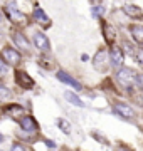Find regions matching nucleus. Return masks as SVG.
<instances>
[{"instance_id": "f257e3e1", "label": "nucleus", "mask_w": 143, "mask_h": 151, "mask_svg": "<svg viewBox=\"0 0 143 151\" xmlns=\"http://www.w3.org/2000/svg\"><path fill=\"white\" fill-rule=\"evenodd\" d=\"M5 14H7V17L10 19L12 24L20 25V27H25V25H27V17H25L24 12H20L19 9H17L15 4H7L5 5Z\"/></svg>"}, {"instance_id": "f03ea898", "label": "nucleus", "mask_w": 143, "mask_h": 151, "mask_svg": "<svg viewBox=\"0 0 143 151\" xmlns=\"http://www.w3.org/2000/svg\"><path fill=\"white\" fill-rule=\"evenodd\" d=\"M0 60L9 65H19L20 64V52H17L12 47H4L0 52Z\"/></svg>"}, {"instance_id": "7ed1b4c3", "label": "nucleus", "mask_w": 143, "mask_h": 151, "mask_svg": "<svg viewBox=\"0 0 143 151\" xmlns=\"http://www.w3.org/2000/svg\"><path fill=\"white\" fill-rule=\"evenodd\" d=\"M116 79H118V82H120L121 86H125V87H131L133 84H136V74H135V70L133 69H121V70H118Z\"/></svg>"}, {"instance_id": "20e7f679", "label": "nucleus", "mask_w": 143, "mask_h": 151, "mask_svg": "<svg viewBox=\"0 0 143 151\" xmlns=\"http://www.w3.org/2000/svg\"><path fill=\"white\" fill-rule=\"evenodd\" d=\"M108 60H110V54L106 52V50H98L96 52V55H94L93 59V65L96 70H106V67H108Z\"/></svg>"}, {"instance_id": "39448f33", "label": "nucleus", "mask_w": 143, "mask_h": 151, "mask_svg": "<svg viewBox=\"0 0 143 151\" xmlns=\"http://www.w3.org/2000/svg\"><path fill=\"white\" fill-rule=\"evenodd\" d=\"M113 109H115V113H116V114H120L121 118H125V119L135 118V109H133L131 106L125 104V103H115Z\"/></svg>"}, {"instance_id": "423d86ee", "label": "nucleus", "mask_w": 143, "mask_h": 151, "mask_svg": "<svg viewBox=\"0 0 143 151\" xmlns=\"http://www.w3.org/2000/svg\"><path fill=\"white\" fill-rule=\"evenodd\" d=\"M123 62H125L123 52H121L118 47H111V50H110V64L113 65V67H121Z\"/></svg>"}, {"instance_id": "0eeeda50", "label": "nucleus", "mask_w": 143, "mask_h": 151, "mask_svg": "<svg viewBox=\"0 0 143 151\" xmlns=\"http://www.w3.org/2000/svg\"><path fill=\"white\" fill-rule=\"evenodd\" d=\"M4 111H5V114L9 118L15 119V121H20V119L24 118V108L19 106V104H10V106H7Z\"/></svg>"}, {"instance_id": "6e6552de", "label": "nucleus", "mask_w": 143, "mask_h": 151, "mask_svg": "<svg viewBox=\"0 0 143 151\" xmlns=\"http://www.w3.org/2000/svg\"><path fill=\"white\" fill-rule=\"evenodd\" d=\"M34 45L37 49H40V50H44V52H47L51 49V44H49V39L46 37L42 32H35L34 34Z\"/></svg>"}, {"instance_id": "1a4fd4ad", "label": "nucleus", "mask_w": 143, "mask_h": 151, "mask_svg": "<svg viewBox=\"0 0 143 151\" xmlns=\"http://www.w3.org/2000/svg\"><path fill=\"white\" fill-rule=\"evenodd\" d=\"M123 47H125V50H126L128 55H131L138 64L143 65V49H135L130 42H125V44H123Z\"/></svg>"}, {"instance_id": "9d476101", "label": "nucleus", "mask_w": 143, "mask_h": 151, "mask_svg": "<svg viewBox=\"0 0 143 151\" xmlns=\"http://www.w3.org/2000/svg\"><path fill=\"white\" fill-rule=\"evenodd\" d=\"M15 81H17V84L20 87H24V89H30V87L34 86V81L30 79V76L22 72V70H17L15 72Z\"/></svg>"}, {"instance_id": "9b49d317", "label": "nucleus", "mask_w": 143, "mask_h": 151, "mask_svg": "<svg viewBox=\"0 0 143 151\" xmlns=\"http://www.w3.org/2000/svg\"><path fill=\"white\" fill-rule=\"evenodd\" d=\"M14 42H15V45L22 52H29L30 50V44H29V40L25 39V35L22 32H14Z\"/></svg>"}, {"instance_id": "f8f14e48", "label": "nucleus", "mask_w": 143, "mask_h": 151, "mask_svg": "<svg viewBox=\"0 0 143 151\" xmlns=\"http://www.w3.org/2000/svg\"><path fill=\"white\" fill-rule=\"evenodd\" d=\"M123 12H125L130 19H142L143 17L142 9H138V7L133 5V4H125V5H123Z\"/></svg>"}, {"instance_id": "ddd939ff", "label": "nucleus", "mask_w": 143, "mask_h": 151, "mask_svg": "<svg viewBox=\"0 0 143 151\" xmlns=\"http://www.w3.org/2000/svg\"><path fill=\"white\" fill-rule=\"evenodd\" d=\"M57 79H59L61 82H64V84H69V86H72L74 89H77V91L81 89V84H79L77 81H74L71 76H67L66 72H57Z\"/></svg>"}, {"instance_id": "4468645a", "label": "nucleus", "mask_w": 143, "mask_h": 151, "mask_svg": "<svg viewBox=\"0 0 143 151\" xmlns=\"http://www.w3.org/2000/svg\"><path fill=\"white\" fill-rule=\"evenodd\" d=\"M20 126H22V129L25 131H35L37 129V123H35V119L30 118V116H24L20 119Z\"/></svg>"}, {"instance_id": "2eb2a0df", "label": "nucleus", "mask_w": 143, "mask_h": 151, "mask_svg": "<svg viewBox=\"0 0 143 151\" xmlns=\"http://www.w3.org/2000/svg\"><path fill=\"white\" fill-rule=\"evenodd\" d=\"M34 19H35L37 22H40L44 27H51V20H49V17L44 14V10L35 9V10H34Z\"/></svg>"}, {"instance_id": "dca6fc26", "label": "nucleus", "mask_w": 143, "mask_h": 151, "mask_svg": "<svg viewBox=\"0 0 143 151\" xmlns=\"http://www.w3.org/2000/svg\"><path fill=\"white\" fill-rule=\"evenodd\" d=\"M131 35L140 45H143V25H133L131 27Z\"/></svg>"}, {"instance_id": "f3484780", "label": "nucleus", "mask_w": 143, "mask_h": 151, "mask_svg": "<svg viewBox=\"0 0 143 151\" xmlns=\"http://www.w3.org/2000/svg\"><path fill=\"white\" fill-rule=\"evenodd\" d=\"M103 34H105L106 40H108L110 44H111V42H113V40L116 39V32L113 30V27H111L110 24H105V25H103Z\"/></svg>"}, {"instance_id": "a211bd4d", "label": "nucleus", "mask_w": 143, "mask_h": 151, "mask_svg": "<svg viewBox=\"0 0 143 151\" xmlns=\"http://www.w3.org/2000/svg\"><path fill=\"white\" fill-rule=\"evenodd\" d=\"M66 99L69 101V103H72L74 106H79V108H83V106H84L83 101H81V99H79L77 96H74L72 92H66Z\"/></svg>"}, {"instance_id": "6ab92c4d", "label": "nucleus", "mask_w": 143, "mask_h": 151, "mask_svg": "<svg viewBox=\"0 0 143 151\" xmlns=\"http://www.w3.org/2000/svg\"><path fill=\"white\" fill-rule=\"evenodd\" d=\"M10 96H12L10 89L4 84H0V101H7V99H10Z\"/></svg>"}, {"instance_id": "aec40b11", "label": "nucleus", "mask_w": 143, "mask_h": 151, "mask_svg": "<svg viewBox=\"0 0 143 151\" xmlns=\"http://www.w3.org/2000/svg\"><path fill=\"white\" fill-rule=\"evenodd\" d=\"M57 126H59L66 134H71V124L67 123L66 119H59V121H57Z\"/></svg>"}, {"instance_id": "412c9836", "label": "nucleus", "mask_w": 143, "mask_h": 151, "mask_svg": "<svg viewBox=\"0 0 143 151\" xmlns=\"http://www.w3.org/2000/svg\"><path fill=\"white\" fill-rule=\"evenodd\" d=\"M12 151H27V148L24 145H19V143H15V145L12 146Z\"/></svg>"}, {"instance_id": "4be33fe9", "label": "nucleus", "mask_w": 143, "mask_h": 151, "mask_svg": "<svg viewBox=\"0 0 143 151\" xmlns=\"http://www.w3.org/2000/svg\"><path fill=\"white\" fill-rule=\"evenodd\" d=\"M136 86L143 91V74H138L136 76Z\"/></svg>"}, {"instance_id": "5701e85b", "label": "nucleus", "mask_w": 143, "mask_h": 151, "mask_svg": "<svg viewBox=\"0 0 143 151\" xmlns=\"http://www.w3.org/2000/svg\"><path fill=\"white\" fill-rule=\"evenodd\" d=\"M93 10H94V15H96V17H99L101 14H103V12H105V9H103V7H94Z\"/></svg>"}, {"instance_id": "b1692460", "label": "nucleus", "mask_w": 143, "mask_h": 151, "mask_svg": "<svg viewBox=\"0 0 143 151\" xmlns=\"http://www.w3.org/2000/svg\"><path fill=\"white\" fill-rule=\"evenodd\" d=\"M5 72H7V67H5V64L0 60V77H2V76H5Z\"/></svg>"}, {"instance_id": "393cba45", "label": "nucleus", "mask_w": 143, "mask_h": 151, "mask_svg": "<svg viewBox=\"0 0 143 151\" xmlns=\"http://www.w3.org/2000/svg\"><path fill=\"white\" fill-rule=\"evenodd\" d=\"M0 141H4V136H2V134H0Z\"/></svg>"}, {"instance_id": "a878e982", "label": "nucleus", "mask_w": 143, "mask_h": 151, "mask_svg": "<svg viewBox=\"0 0 143 151\" xmlns=\"http://www.w3.org/2000/svg\"><path fill=\"white\" fill-rule=\"evenodd\" d=\"M0 22H2V14H0Z\"/></svg>"}]
</instances>
